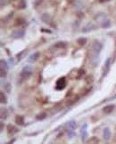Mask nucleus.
Masks as SVG:
<instances>
[{
  "label": "nucleus",
  "mask_w": 116,
  "mask_h": 144,
  "mask_svg": "<svg viewBox=\"0 0 116 144\" xmlns=\"http://www.w3.org/2000/svg\"><path fill=\"white\" fill-rule=\"evenodd\" d=\"M102 49H103V44L99 41H95L92 45V49H91V54H92L94 58H91V59H95L97 57L99 53L101 52Z\"/></svg>",
  "instance_id": "f257e3e1"
},
{
  "label": "nucleus",
  "mask_w": 116,
  "mask_h": 144,
  "mask_svg": "<svg viewBox=\"0 0 116 144\" xmlns=\"http://www.w3.org/2000/svg\"><path fill=\"white\" fill-rule=\"evenodd\" d=\"M31 74H32L31 66L26 65V66L22 68V72H21L20 76L22 79H27V78H29V77L31 76Z\"/></svg>",
  "instance_id": "f03ea898"
},
{
  "label": "nucleus",
  "mask_w": 116,
  "mask_h": 144,
  "mask_svg": "<svg viewBox=\"0 0 116 144\" xmlns=\"http://www.w3.org/2000/svg\"><path fill=\"white\" fill-rule=\"evenodd\" d=\"M67 85V81L65 79V77H63L61 78H59V79L56 81V85H55V88L57 89V90H63L65 88Z\"/></svg>",
  "instance_id": "7ed1b4c3"
},
{
  "label": "nucleus",
  "mask_w": 116,
  "mask_h": 144,
  "mask_svg": "<svg viewBox=\"0 0 116 144\" xmlns=\"http://www.w3.org/2000/svg\"><path fill=\"white\" fill-rule=\"evenodd\" d=\"M24 34H25L24 30L23 29H18V30H15V31H14V32H12L11 36L14 39H21L24 36Z\"/></svg>",
  "instance_id": "20e7f679"
},
{
  "label": "nucleus",
  "mask_w": 116,
  "mask_h": 144,
  "mask_svg": "<svg viewBox=\"0 0 116 144\" xmlns=\"http://www.w3.org/2000/svg\"><path fill=\"white\" fill-rule=\"evenodd\" d=\"M87 124H85L83 126L81 127V130H80V135H81V141L85 142L86 141V139L87 137Z\"/></svg>",
  "instance_id": "39448f33"
},
{
  "label": "nucleus",
  "mask_w": 116,
  "mask_h": 144,
  "mask_svg": "<svg viewBox=\"0 0 116 144\" xmlns=\"http://www.w3.org/2000/svg\"><path fill=\"white\" fill-rule=\"evenodd\" d=\"M96 29V25L93 24V23H88L87 25H85L82 29V32H88L90 31H93V30Z\"/></svg>",
  "instance_id": "423d86ee"
},
{
  "label": "nucleus",
  "mask_w": 116,
  "mask_h": 144,
  "mask_svg": "<svg viewBox=\"0 0 116 144\" xmlns=\"http://www.w3.org/2000/svg\"><path fill=\"white\" fill-rule=\"evenodd\" d=\"M95 20L97 21L98 23H102V24H103L105 21L107 20V16H106L105 14H103V13H102V14H98V15L95 17Z\"/></svg>",
  "instance_id": "0eeeda50"
},
{
  "label": "nucleus",
  "mask_w": 116,
  "mask_h": 144,
  "mask_svg": "<svg viewBox=\"0 0 116 144\" xmlns=\"http://www.w3.org/2000/svg\"><path fill=\"white\" fill-rule=\"evenodd\" d=\"M110 66H111V59L110 58H108V59H106V61H105V64H104V74H103V77L106 76V74L109 72V70H110Z\"/></svg>",
  "instance_id": "6e6552de"
},
{
  "label": "nucleus",
  "mask_w": 116,
  "mask_h": 144,
  "mask_svg": "<svg viewBox=\"0 0 116 144\" xmlns=\"http://www.w3.org/2000/svg\"><path fill=\"white\" fill-rule=\"evenodd\" d=\"M41 20L42 22H44L45 24H51V22H52V18L48 14H43V15H41Z\"/></svg>",
  "instance_id": "1a4fd4ad"
},
{
  "label": "nucleus",
  "mask_w": 116,
  "mask_h": 144,
  "mask_svg": "<svg viewBox=\"0 0 116 144\" xmlns=\"http://www.w3.org/2000/svg\"><path fill=\"white\" fill-rule=\"evenodd\" d=\"M7 129H8V133L10 135H14V133L18 132V129L16 127H14V125H11V124H9L8 126H7Z\"/></svg>",
  "instance_id": "9d476101"
},
{
  "label": "nucleus",
  "mask_w": 116,
  "mask_h": 144,
  "mask_svg": "<svg viewBox=\"0 0 116 144\" xmlns=\"http://www.w3.org/2000/svg\"><path fill=\"white\" fill-rule=\"evenodd\" d=\"M38 57H39V52L33 53V54H31V55L29 57L28 61H29V62H35L36 60H37V59H38Z\"/></svg>",
  "instance_id": "9b49d317"
},
{
  "label": "nucleus",
  "mask_w": 116,
  "mask_h": 144,
  "mask_svg": "<svg viewBox=\"0 0 116 144\" xmlns=\"http://www.w3.org/2000/svg\"><path fill=\"white\" fill-rule=\"evenodd\" d=\"M104 139L105 140V141H109L111 138V132L110 130L108 129V128H105V129L104 130Z\"/></svg>",
  "instance_id": "f8f14e48"
},
{
  "label": "nucleus",
  "mask_w": 116,
  "mask_h": 144,
  "mask_svg": "<svg viewBox=\"0 0 116 144\" xmlns=\"http://www.w3.org/2000/svg\"><path fill=\"white\" fill-rule=\"evenodd\" d=\"M113 108H114V106L113 105H108L103 109V111H104L105 114H111V113L113 111Z\"/></svg>",
  "instance_id": "ddd939ff"
},
{
  "label": "nucleus",
  "mask_w": 116,
  "mask_h": 144,
  "mask_svg": "<svg viewBox=\"0 0 116 144\" xmlns=\"http://www.w3.org/2000/svg\"><path fill=\"white\" fill-rule=\"evenodd\" d=\"M66 126L68 127V129H71L74 131V129H76V127H77V124H76L75 121H70V122L67 123Z\"/></svg>",
  "instance_id": "4468645a"
},
{
  "label": "nucleus",
  "mask_w": 116,
  "mask_h": 144,
  "mask_svg": "<svg viewBox=\"0 0 116 144\" xmlns=\"http://www.w3.org/2000/svg\"><path fill=\"white\" fill-rule=\"evenodd\" d=\"M15 123L18 124V125H23L24 124V119H23L22 116H21V115H18L16 119H15Z\"/></svg>",
  "instance_id": "2eb2a0df"
},
{
  "label": "nucleus",
  "mask_w": 116,
  "mask_h": 144,
  "mask_svg": "<svg viewBox=\"0 0 116 144\" xmlns=\"http://www.w3.org/2000/svg\"><path fill=\"white\" fill-rule=\"evenodd\" d=\"M0 68L6 71L8 70V65H7V63H6L5 60H3V59L0 61Z\"/></svg>",
  "instance_id": "dca6fc26"
},
{
  "label": "nucleus",
  "mask_w": 116,
  "mask_h": 144,
  "mask_svg": "<svg viewBox=\"0 0 116 144\" xmlns=\"http://www.w3.org/2000/svg\"><path fill=\"white\" fill-rule=\"evenodd\" d=\"M66 42H64V41H58L55 44V47L59 48V49H64V48L66 47Z\"/></svg>",
  "instance_id": "f3484780"
},
{
  "label": "nucleus",
  "mask_w": 116,
  "mask_h": 144,
  "mask_svg": "<svg viewBox=\"0 0 116 144\" xmlns=\"http://www.w3.org/2000/svg\"><path fill=\"white\" fill-rule=\"evenodd\" d=\"M27 4L25 0H19V3H18V8L20 9H24L26 7Z\"/></svg>",
  "instance_id": "a211bd4d"
},
{
  "label": "nucleus",
  "mask_w": 116,
  "mask_h": 144,
  "mask_svg": "<svg viewBox=\"0 0 116 144\" xmlns=\"http://www.w3.org/2000/svg\"><path fill=\"white\" fill-rule=\"evenodd\" d=\"M46 117V113H40V114H38V115L36 116V119H37L38 121H42V120H44Z\"/></svg>",
  "instance_id": "6ab92c4d"
},
{
  "label": "nucleus",
  "mask_w": 116,
  "mask_h": 144,
  "mask_svg": "<svg viewBox=\"0 0 116 144\" xmlns=\"http://www.w3.org/2000/svg\"><path fill=\"white\" fill-rule=\"evenodd\" d=\"M7 115H8V113L6 109L5 110H4V108L1 109V119H6Z\"/></svg>",
  "instance_id": "aec40b11"
},
{
  "label": "nucleus",
  "mask_w": 116,
  "mask_h": 144,
  "mask_svg": "<svg viewBox=\"0 0 116 144\" xmlns=\"http://www.w3.org/2000/svg\"><path fill=\"white\" fill-rule=\"evenodd\" d=\"M0 100H1V103L2 104H6V102H7V101H6V96H5V94H4L3 92L0 93Z\"/></svg>",
  "instance_id": "412c9836"
},
{
  "label": "nucleus",
  "mask_w": 116,
  "mask_h": 144,
  "mask_svg": "<svg viewBox=\"0 0 116 144\" xmlns=\"http://www.w3.org/2000/svg\"><path fill=\"white\" fill-rule=\"evenodd\" d=\"M5 90H6L7 93H10L11 92V88H12V86H11V85H10V83H8V82H6V83H5Z\"/></svg>",
  "instance_id": "4be33fe9"
},
{
  "label": "nucleus",
  "mask_w": 116,
  "mask_h": 144,
  "mask_svg": "<svg viewBox=\"0 0 116 144\" xmlns=\"http://www.w3.org/2000/svg\"><path fill=\"white\" fill-rule=\"evenodd\" d=\"M67 133H68V136H69V138H73L74 136H75V133L73 132V130H71V129H68L67 130Z\"/></svg>",
  "instance_id": "5701e85b"
},
{
  "label": "nucleus",
  "mask_w": 116,
  "mask_h": 144,
  "mask_svg": "<svg viewBox=\"0 0 116 144\" xmlns=\"http://www.w3.org/2000/svg\"><path fill=\"white\" fill-rule=\"evenodd\" d=\"M111 26V22H110V20H106L105 22H104V24H102V27L103 28H108V27H110Z\"/></svg>",
  "instance_id": "b1692460"
},
{
  "label": "nucleus",
  "mask_w": 116,
  "mask_h": 144,
  "mask_svg": "<svg viewBox=\"0 0 116 144\" xmlns=\"http://www.w3.org/2000/svg\"><path fill=\"white\" fill-rule=\"evenodd\" d=\"M98 139L96 138V137H92L90 139L89 141H87V143H97L98 142Z\"/></svg>",
  "instance_id": "393cba45"
},
{
  "label": "nucleus",
  "mask_w": 116,
  "mask_h": 144,
  "mask_svg": "<svg viewBox=\"0 0 116 144\" xmlns=\"http://www.w3.org/2000/svg\"><path fill=\"white\" fill-rule=\"evenodd\" d=\"M86 42H87V39L86 38H80L78 40V43L80 45H84Z\"/></svg>",
  "instance_id": "a878e982"
},
{
  "label": "nucleus",
  "mask_w": 116,
  "mask_h": 144,
  "mask_svg": "<svg viewBox=\"0 0 116 144\" xmlns=\"http://www.w3.org/2000/svg\"><path fill=\"white\" fill-rule=\"evenodd\" d=\"M25 53H26V50H22V52H20L19 54H17V56H16V57H17L18 60H21V59H22V56L24 55V54H25Z\"/></svg>",
  "instance_id": "bb28decb"
},
{
  "label": "nucleus",
  "mask_w": 116,
  "mask_h": 144,
  "mask_svg": "<svg viewBox=\"0 0 116 144\" xmlns=\"http://www.w3.org/2000/svg\"><path fill=\"white\" fill-rule=\"evenodd\" d=\"M0 76H1V78H4V77H6V70H3V69H1V70H0Z\"/></svg>",
  "instance_id": "cd10ccee"
},
{
  "label": "nucleus",
  "mask_w": 116,
  "mask_h": 144,
  "mask_svg": "<svg viewBox=\"0 0 116 144\" xmlns=\"http://www.w3.org/2000/svg\"><path fill=\"white\" fill-rule=\"evenodd\" d=\"M108 1H110V0H99L100 3H104V2H108Z\"/></svg>",
  "instance_id": "c85d7f7f"
},
{
  "label": "nucleus",
  "mask_w": 116,
  "mask_h": 144,
  "mask_svg": "<svg viewBox=\"0 0 116 144\" xmlns=\"http://www.w3.org/2000/svg\"><path fill=\"white\" fill-rule=\"evenodd\" d=\"M41 31H42V32H49V33H51V31H48V30H44V29H41Z\"/></svg>",
  "instance_id": "c756f323"
},
{
  "label": "nucleus",
  "mask_w": 116,
  "mask_h": 144,
  "mask_svg": "<svg viewBox=\"0 0 116 144\" xmlns=\"http://www.w3.org/2000/svg\"><path fill=\"white\" fill-rule=\"evenodd\" d=\"M3 129H4V124H3V123L1 122V131H3Z\"/></svg>",
  "instance_id": "7c9ffc66"
}]
</instances>
